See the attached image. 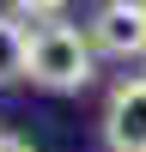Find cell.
I'll list each match as a JSON object with an SVG mask.
<instances>
[{"label": "cell", "instance_id": "obj_1", "mask_svg": "<svg viewBox=\"0 0 146 152\" xmlns=\"http://www.w3.org/2000/svg\"><path fill=\"white\" fill-rule=\"evenodd\" d=\"M91 73H97V49L79 24H67L55 12V18H43L31 31V43H24V79L31 85H43V91H85Z\"/></svg>", "mask_w": 146, "mask_h": 152}, {"label": "cell", "instance_id": "obj_2", "mask_svg": "<svg viewBox=\"0 0 146 152\" xmlns=\"http://www.w3.org/2000/svg\"><path fill=\"white\" fill-rule=\"evenodd\" d=\"M97 55H116V61H146V0H104L85 24Z\"/></svg>", "mask_w": 146, "mask_h": 152}, {"label": "cell", "instance_id": "obj_3", "mask_svg": "<svg viewBox=\"0 0 146 152\" xmlns=\"http://www.w3.org/2000/svg\"><path fill=\"white\" fill-rule=\"evenodd\" d=\"M104 140H110V152H146V73H128L110 85Z\"/></svg>", "mask_w": 146, "mask_h": 152}, {"label": "cell", "instance_id": "obj_4", "mask_svg": "<svg viewBox=\"0 0 146 152\" xmlns=\"http://www.w3.org/2000/svg\"><path fill=\"white\" fill-rule=\"evenodd\" d=\"M24 43H31V31L18 24V12H0V85L24 79Z\"/></svg>", "mask_w": 146, "mask_h": 152}, {"label": "cell", "instance_id": "obj_5", "mask_svg": "<svg viewBox=\"0 0 146 152\" xmlns=\"http://www.w3.org/2000/svg\"><path fill=\"white\" fill-rule=\"evenodd\" d=\"M12 12H18V18H55L61 6H67V0H6Z\"/></svg>", "mask_w": 146, "mask_h": 152}, {"label": "cell", "instance_id": "obj_6", "mask_svg": "<svg viewBox=\"0 0 146 152\" xmlns=\"http://www.w3.org/2000/svg\"><path fill=\"white\" fill-rule=\"evenodd\" d=\"M0 152H36L31 140H12V134H0Z\"/></svg>", "mask_w": 146, "mask_h": 152}]
</instances>
